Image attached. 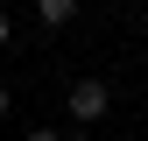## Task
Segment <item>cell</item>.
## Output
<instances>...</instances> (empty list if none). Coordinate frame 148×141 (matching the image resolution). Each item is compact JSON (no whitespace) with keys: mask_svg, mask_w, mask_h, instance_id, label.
<instances>
[{"mask_svg":"<svg viewBox=\"0 0 148 141\" xmlns=\"http://www.w3.org/2000/svg\"><path fill=\"white\" fill-rule=\"evenodd\" d=\"M106 106H113V92H106L99 78H78V85L64 92V113H71V127H85V134L106 120Z\"/></svg>","mask_w":148,"mask_h":141,"instance_id":"6da1fadb","label":"cell"},{"mask_svg":"<svg viewBox=\"0 0 148 141\" xmlns=\"http://www.w3.org/2000/svg\"><path fill=\"white\" fill-rule=\"evenodd\" d=\"M35 21L42 28H71L78 21V0H35Z\"/></svg>","mask_w":148,"mask_h":141,"instance_id":"7a4b0ae2","label":"cell"},{"mask_svg":"<svg viewBox=\"0 0 148 141\" xmlns=\"http://www.w3.org/2000/svg\"><path fill=\"white\" fill-rule=\"evenodd\" d=\"M28 141H64V134L57 127H28Z\"/></svg>","mask_w":148,"mask_h":141,"instance_id":"3957f363","label":"cell"},{"mask_svg":"<svg viewBox=\"0 0 148 141\" xmlns=\"http://www.w3.org/2000/svg\"><path fill=\"white\" fill-rule=\"evenodd\" d=\"M7 35H14V14H0V42H7Z\"/></svg>","mask_w":148,"mask_h":141,"instance_id":"277c9868","label":"cell"},{"mask_svg":"<svg viewBox=\"0 0 148 141\" xmlns=\"http://www.w3.org/2000/svg\"><path fill=\"white\" fill-rule=\"evenodd\" d=\"M7 106H14V92H7V85H0V120H7Z\"/></svg>","mask_w":148,"mask_h":141,"instance_id":"5b68a950","label":"cell"}]
</instances>
